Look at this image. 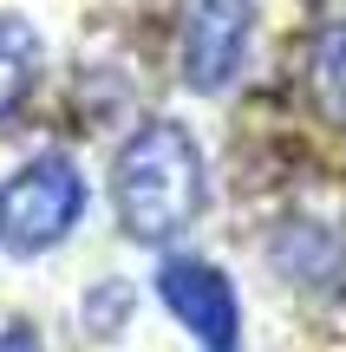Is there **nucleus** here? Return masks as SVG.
<instances>
[{
    "mask_svg": "<svg viewBox=\"0 0 346 352\" xmlns=\"http://www.w3.org/2000/svg\"><path fill=\"white\" fill-rule=\"evenodd\" d=\"M209 202V170L196 138L177 118H144L111 164V209L118 228L144 248H170L177 235H190L196 215Z\"/></svg>",
    "mask_w": 346,
    "mask_h": 352,
    "instance_id": "1",
    "label": "nucleus"
},
{
    "mask_svg": "<svg viewBox=\"0 0 346 352\" xmlns=\"http://www.w3.org/2000/svg\"><path fill=\"white\" fill-rule=\"evenodd\" d=\"M85 215V176L65 151L26 157L20 170L0 183V248L7 254H46Z\"/></svg>",
    "mask_w": 346,
    "mask_h": 352,
    "instance_id": "2",
    "label": "nucleus"
},
{
    "mask_svg": "<svg viewBox=\"0 0 346 352\" xmlns=\"http://www.w3.org/2000/svg\"><path fill=\"white\" fill-rule=\"evenodd\" d=\"M157 300L170 307V320L183 333H196L203 352H235L242 346V300H235L222 267L196 261V254H170L157 267Z\"/></svg>",
    "mask_w": 346,
    "mask_h": 352,
    "instance_id": "3",
    "label": "nucleus"
},
{
    "mask_svg": "<svg viewBox=\"0 0 346 352\" xmlns=\"http://www.w3.org/2000/svg\"><path fill=\"white\" fill-rule=\"evenodd\" d=\"M255 46V0H196L183 20V85L222 98Z\"/></svg>",
    "mask_w": 346,
    "mask_h": 352,
    "instance_id": "4",
    "label": "nucleus"
},
{
    "mask_svg": "<svg viewBox=\"0 0 346 352\" xmlns=\"http://www.w3.org/2000/svg\"><path fill=\"white\" fill-rule=\"evenodd\" d=\"M274 267H281L294 287L307 294H327V287H346V235L327 222H288L281 235L268 241Z\"/></svg>",
    "mask_w": 346,
    "mask_h": 352,
    "instance_id": "5",
    "label": "nucleus"
},
{
    "mask_svg": "<svg viewBox=\"0 0 346 352\" xmlns=\"http://www.w3.org/2000/svg\"><path fill=\"white\" fill-rule=\"evenodd\" d=\"M39 72H46L39 33L20 20V13H0V118L26 111V98L39 91Z\"/></svg>",
    "mask_w": 346,
    "mask_h": 352,
    "instance_id": "6",
    "label": "nucleus"
},
{
    "mask_svg": "<svg viewBox=\"0 0 346 352\" xmlns=\"http://www.w3.org/2000/svg\"><path fill=\"white\" fill-rule=\"evenodd\" d=\"M307 85H314V104L346 131V20L327 26L314 39V59H307Z\"/></svg>",
    "mask_w": 346,
    "mask_h": 352,
    "instance_id": "7",
    "label": "nucleus"
},
{
    "mask_svg": "<svg viewBox=\"0 0 346 352\" xmlns=\"http://www.w3.org/2000/svg\"><path fill=\"white\" fill-rule=\"evenodd\" d=\"M0 352H46L33 327H0Z\"/></svg>",
    "mask_w": 346,
    "mask_h": 352,
    "instance_id": "8",
    "label": "nucleus"
}]
</instances>
